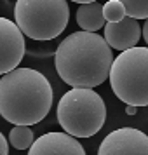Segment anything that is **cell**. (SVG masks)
<instances>
[{
    "instance_id": "1",
    "label": "cell",
    "mask_w": 148,
    "mask_h": 155,
    "mask_svg": "<svg viewBox=\"0 0 148 155\" xmlns=\"http://www.w3.org/2000/svg\"><path fill=\"white\" fill-rule=\"evenodd\" d=\"M112 47L96 31H75L58 45L54 64L64 84L71 87H96L110 77Z\"/></svg>"
},
{
    "instance_id": "2",
    "label": "cell",
    "mask_w": 148,
    "mask_h": 155,
    "mask_svg": "<svg viewBox=\"0 0 148 155\" xmlns=\"http://www.w3.org/2000/svg\"><path fill=\"white\" fill-rule=\"evenodd\" d=\"M52 99L49 80L33 68H14L0 78V115L11 124L40 122L51 112Z\"/></svg>"
},
{
    "instance_id": "3",
    "label": "cell",
    "mask_w": 148,
    "mask_h": 155,
    "mask_svg": "<svg viewBox=\"0 0 148 155\" xmlns=\"http://www.w3.org/2000/svg\"><path fill=\"white\" fill-rule=\"evenodd\" d=\"M106 120V105L92 87H73L58 103V122L75 138H91Z\"/></svg>"
},
{
    "instance_id": "4",
    "label": "cell",
    "mask_w": 148,
    "mask_h": 155,
    "mask_svg": "<svg viewBox=\"0 0 148 155\" xmlns=\"http://www.w3.org/2000/svg\"><path fill=\"white\" fill-rule=\"evenodd\" d=\"M110 85L115 96L134 106H148V47L120 51L112 63Z\"/></svg>"
},
{
    "instance_id": "5",
    "label": "cell",
    "mask_w": 148,
    "mask_h": 155,
    "mask_svg": "<svg viewBox=\"0 0 148 155\" xmlns=\"http://www.w3.org/2000/svg\"><path fill=\"white\" fill-rule=\"evenodd\" d=\"M14 19L25 37L52 40L68 26L70 7L66 0H18Z\"/></svg>"
},
{
    "instance_id": "6",
    "label": "cell",
    "mask_w": 148,
    "mask_h": 155,
    "mask_svg": "<svg viewBox=\"0 0 148 155\" xmlns=\"http://www.w3.org/2000/svg\"><path fill=\"white\" fill-rule=\"evenodd\" d=\"M101 155H148V136L134 127L115 129L101 141Z\"/></svg>"
},
{
    "instance_id": "7",
    "label": "cell",
    "mask_w": 148,
    "mask_h": 155,
    "mask_svg": "<svg viewBox=\"0 0 148 155\" xmlns=\"http://www.w3.org/2000/svg\"><path fill=\"white\" fill-rule=\"evenodd\" d=\"M25 33L7 18H0V75L18 68L25 56Z\"/></svg>"
},
{
    "instance_id": "8",
    "label": "cell",
    "mask_w": 148,
    "mask_h": 155,
    "mask_svg": "<svg viewBox=\"0 0 148 155\" xmlns=\"http://www.w3.org/2000/svg\"><path fill=\"white\" fill-rule=\"evenodd\" d=\"M31 155H84L85 150L80 141L66 131L47 133L37 138L28 148Z\"/></svg>"
},
{
    "instance_id": "9",
    "label": "cell",
    "mask_w": 148,
    "mask_h": 155,
    "mask_svg": "<svg viewBox=\"0 0 148 155\" xmlns=\"http://www.w3.org/2000/svg\"><path fill=\"white\" fill-rule=\"evenodd\" d=\"M141 38V26L138 19L126 16L120 21H108L105 25V40L112 49L126 51L134 47Z\"/></svg>"
},
{
    "instance_id": "10",
    "label": "cell",
    "mask_w": 148,
    "mask_h": 155,
    "mask_svg": "<svg viewBox=\"0 0 148 155\" xmlns=\"http://www.w3.org/2000/svg\"><path fill=\"white\" fill-rule=\"evenodd\" d=\"M77 25L82 30L87 31H98L105 26V14H103V5L96 2L89 4H80L77 9Z\"/></svg>"
},
{
    "instance_id": "11",
    "label": "cell",
    "mask_w": 148,
    "mask_h": 155,
    "mask_svg": "<svg viewBox=\"0 0 148 155\" xmlns=\"http://www.w3.org/2000/svg\"><path fill=\"white\" fill-rule=\"evenodd\" d=\"M33 131L30 126H21V124H14V127L9 133V143L16 148V150H28L33 143Z\"/></svg>"
},
{
    "instance_id": "12",
    "label": "cell",
    "mask_w": 148,
    "mask_h": 155,
    "mask_svg": "<svg viewBox=\"0 0 148 155\" xmlns=\"http://www.w3.org/2000/svg\"><path fill=\"white\" fill-rule=\"evenodd\" d=\"M124 4L127 16L134 19H146L148 18V0H119Z\"/></svg>"
},
{
    "instance_id": "13",
    "label": "cell",
    "mask_w": 148,
    "mask_h": 155,
    "mask_svg": "<svg viewBox=\"0 0 148 155\" xmlns=\"http://www.w3.org/2000/svg\"><path fill=\"white\" fill-rule=\"evenodd\" d=\"M103 14H105L106 21H120L127 16L124 4L119 0H108L106 4H103Z\"/></svg>"
},
{
    "instance_id": "14",
    "label": "cell",
    "mask_w": 148,
    "mask_h": 155,
    "mask_svg": "<svg viewBox=\"0 0 148 155\" xmlns=\"http://www.w3.org/2000/svg\"><path fill=\"white\" fill-rule=\"evenodd\" d=\"M9 153V145H7V140L5 136L0 133V155H7Z\"/></svg>"
},
{
    "instance_id": "15",
    "label": "cell",
    "mask_w": 148,
    "mask_h": 155,
    "mask_svg": "<svg viewBox=\"0 0 148 155\" xmlns=\"http://www.w3.org/2000/svg\"><path fill=\"white\" fill-rule=\"evenodd\" d=\"M141 33H143V38H145V42L148 45V18L145 19V25H143V28H141Z\"/></svg>"
},
{
    "instance_id": "16",
    "label": "cell",
    "mask_w": 148,
    "mask_h": 155,
    "mask_svg": "<svg viewBox=\"0 0 148 155\" xmlns=\"http://www.w3.org/2000/svg\"><path fill=\"white\" fill-rule=\"evenodd\" d=\"M136 108H138V106H134V105H127V108H126L127 115H136Z\"/></svg>"
},
{
    "instance_id": "17",
    "label": "cell",
    "mask_w": 148,
    "mask_h": 155,
    "mask_svg": "<svg viewBox=\"0 0 148 155\" xmlns=\"http://www.w3.org/2000/svg\"><path fill=\"white\" fill-rule=\"evenodd\" d=\"M75 4H89V2H96V0H71Z\"/></svg>"
}]
</instances>
